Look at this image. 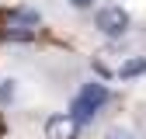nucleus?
<instances>
[{
	"label": "nucleus",
	"instance_id": "1",
	"mask_svg": "<svg viewBox=\"0 0 146 139\" xmlns=\"http://www.w3.org/2000/svg\"><path fill=\"white\" fill-rule=\"evenodd\" d=\"M129 24H132V17H129V11L122 4H104L98 11V17H94V28L104 38H122V35L129 31Z\"/></svg>",
	"mask_w": 146,
	"mask_h": 139
},
{
	"label": "nucleus",
	"instance_id": "6",
	"mask_svg": "<svg viewBox=\"0 0 146 139\" xmlns=\"http://www.w3.org/2000/svg\"><path fill=\"white\" fill-rule=\"evenodd\" d=\"M70 115L77 118V122H90V118L98 115V108H94V104H90V101H84V97H77V101H73V111H70Z\"/></svg>",
	"mask_w": 146,
	"mask_h": 139
},
{
	"label": "nucleus",
	"instance_id": "2",
	"mask_svg": "<svg viewBox=\"0 0 146 139\" xmlns=\"http://www.w3.org/2000/svg\"><path fill=\"white\" fill-rule=\"evenodd\" d=\"M80 132H84V122H77L70 111L45 118V139H80Z\"/></svg>",
	"mask_w": 146,
	"mask_h": 139
},
{
	"label": "nucleus",
	"instance_id": "5",
	"mask_svg": "<svg viewBox=\"0 0 146 139\" xmlns=\"http://www.w3.org/2000/svg\"><path fill=\"white\" fill-rule=\"evenodd\" d=\"M139 73H146V56H132V59H125V63L118 66V77H122V80H132V77H139Z\"/></svg>",
	"mask_w": 146,
	"mask_h": 139
},
{
	"label": "nucleus",
	"instance_id": "11",
	"mask_svg": "<svg viewBox=\"0 0 146 139\" xmlns=\"http://www.w3.org/2000/svg\"><path fill=\"white\" fill-rule=\"evenodd\" d=\"M0 132H4V118H0Z\"/></svg>",
	"mask_w": 146,
	"mask_h": 139
},
{
	"label": "nucleus",
	"instance_id": "4",
	"mask_svg": "<svg viewBox=\"0 0 146 139\" xmlns=\"http://www.w3.org/2000/svg\"><path fill=\"white\" fill-rule=\"evenodd\" d=\"M80 97H84V101H90L94 108H101V104L108 101V87H104V83H84Z\"/></svg>",
	"mask_w": 146,
	"mask_h": 139
},
{
	"label": "nucleus",
	"instance_id": "3",
	"mask_svg": "<svg viewBox=\"0 0 146 139\" xmlns=\"http://www.w3.org/2000/svg\"><path fill=\"white\" fill-rule=\"evenodd\" d=\"M7 21H11L14 28H38V24H42V14L35 11V7H14V11L7 14Z\"/></svg>",
	"mask_w": 146,
	"mask_h": 139
},
{
	"label": "nucleus",
	"instance_id": "10",
	"mask_svg": "<svg viewBox=\"0 0 146 139\" xmlns=\"http://www.w3.org/2000/svg\"><path fill=\"white\" fill-rule=\"evenodd\" d=\"M70 7H77V11H87V7H94V0H70Z\"/></svg>",
	"mask_w": 146,
	"mask_h": 139
},
{
	"label": "nucleus",
	"instance_id": "8",
	"mask_svg": "<svg viewBox=\"0 0 146 139\" xmlns=\"http://www.w3.org/2000/svg\"><path fill=\"white\" fill-rule=\"evenodd\" d=\"M104 139H132V129H125V125H111L104 132Z\"/></svg>",
	"mask_w": 146,
	"mask_h": 139
},
{
	"label": "nucleus",
	"instance_id": "9",
	"mask_svg": "<svg viewBox=\"0 0 146 139\" xmlns=\"http://www.w3.org/2000/svg\"><path fill=\"white\" fill-rule=\"evenodd\" d=\"M14 91H17L14 80H0V101H11V97H14Z\"/></svg>",
	"mask_w": 146,
	"mask_h": 139
},
{
	"label": "nucleus",
	"instance_id": "7",
	"mask_svg": "<svg viewBox=\"0 0 146 139\" xmlns=\"http://www.w3.org/2000/svg\"><path fill=\"white\" fill-rule=\"evenodd\" d=\"M7 38H14V42H28V38H35V28H7Z\"/></svg>",
	"mask_w": 146,
	"mask_h": 139
}]
</instances>
